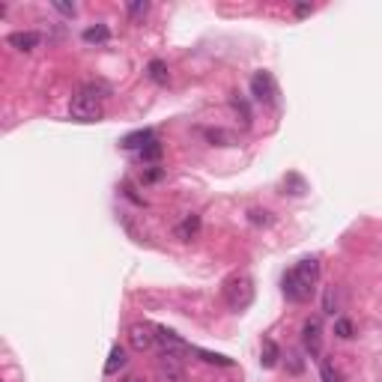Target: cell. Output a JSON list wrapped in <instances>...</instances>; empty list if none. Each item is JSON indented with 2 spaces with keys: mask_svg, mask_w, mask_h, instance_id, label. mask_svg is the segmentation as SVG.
<instances>
[{
  "mask_svg": "<svg viewBox=\"0 0 382 382\" xmlns=\"http://www.w3.org/2000/svg\"><path fill=\"white\" fill-rule=\"evenodd\" d=\"M156 326L149 323H135L132 329H128V344H132V349H138V353H147V349L156 347Z\"/></svg>",
  "mask_w": 382,
  "mask_h": 382,
  "instance_id": "5",
  "label": "cell"
},
{
  "mask_svg": "<svg viewBox=\"0 0 382 382\" xmlns=\"http://www.w3.org/2000/svg\"><path fill=\"white\" fill-rule=\"evenodd\" d=\"M191 353L200 356V361H206V365H218V367H230L233 361H230L227 356H218V353H206V349H200V347H191Z\"/></svg>",
  "mask_w": 382,
  "mask_h": 382,
  "instance_id": "13",
  "label": "cell"
},
{
  "mask_svg": "<svg viewBox=\"0 0 382 382\" xmlns=\"http://www.w3.org/2000/svg\"><path fill=\"white\" fill-rule=\"evenodd\" d=\"M197 230H200V215H185V218L176 224L174 233H176L179 242H191V239L197 236Z\"/></svg>",
  "mask_w": 382,
  "mask_h": 382,
  "instance_id": "9",
  "label": "cell"
},
{
  "mask_svg": "<svg viewBox=\"0 0 382 382\" xmlns=\"http://www.w3.org/2000/svg\"><path fill=\"white\" fill-rule=\"evenodd\" d=\"M105 99H108V90L102 84H84L72 96L69 114H72V119H78V123H96V119L105 117Z\"/></svg>",
  "mask_w": 382,
  "mask_h": 382,
  "instance_id": "2",
  "label": "cell"
},
{
  "mask_svg": "<svg viewBox=\"0 0 382 382\" xmlns=\"http://www.w3.org/2000/svg\"><path fill=\"white\" fill-rule=\"evenodd\" d=\"M126 9H128V15H132V18H144L149 13V3H147V0H135V3H128Z\"/></svg>",
  "mask_w": 382,
  "mask_h": 382,
  "instance_id": "18",
  "label": "cell"
},
{
  "mask_svg": "<svg viewBox=\"0 0 382 382\" xmlns=\"http://www.w3.org/2000/svg\"><path fill=\"white\" fill-rule=\"evenodd\" d=\"M147 75H149V81H156V84H167V63L165 60H153V63L147 66Z\"/></svg>",
  "mask_w": 382,
  "mask_h": 382,
  "instance_id": "14",
  "label": "cell"
},
{
  "mask_svg": "<svg viewBox=\"0 0 382 382\" xmlns=\"http://www.w3.org/2000/svg\"><path fill=\"white\" fill-rule=\"evenodd\" d=\"M108 39H110L108 24H96V27L84 30V42H90V45H102V42H108Z\"/></svg>",
  "mask_w": 382,
  "mask_h": 382,
  "instance_id": "12",
  "label": "cell"
},
{
  "mask_svg": "<svg viewBox=\"0 0 382 382\" xmlns=\"http://www.w3.org/2000/svg\"><path fill=\"white\" fill-rule=\"evenodd\" d=\"M319 374H323V382H340V374L331 367V361L319 358Z\"/></svg>",
  "mask_w": 382,
  "mask_h": 382,
  "instance_id": "17",
  "label": "cell"
},
{
  "mask_svg": "<svg viewBox=\"0 0 382 382\" xmlns=\"http://www.w3.org/2000/svg\"><path fill=\"white\" fill-rule=\"evenodd\" d=\"M54 9L63 15H75V6H69V3H54Z\"/></svg>",
  "mask_w": 382,
  "mask_h": 382,
  "instance_id": "20",
  "label": "cell"
},
{
  "mask_svg": "<svg viewBox=\"0 0 382 382\" xmlns=\"http://www.w3.org/2000/svg\"><path fill=\"white\" fill-rule=\"evenodd\" d=\"M165 176V170H147V174H144V183H156V179H162Z\"/></svg>",
  "mask_w": 382,
  "mask_h": 382,
  "instance_id": "19",
  "label": "cell"
},
{
  "mask_svg": "<svg viewBox=\"0 0 382 382\" xmlns=\"http://www.w3.org/2000/svg\"><path fill=\"white\" fill-rule=\"evenodd\" d=\"M353 323H349V319L347 317H340V319H335V335L340 338V340H349V338H353Z\"/></svg>",
  "mask_w": 382,
  "mask_h": 382,
  "instance_id": "16",
  "label": "cell"
},
{
  "mask_svg": "<svg viewBox=\"0 0 382 382\" xmlns=\"http://www.w3.org/2000/svg\"><path fill=\"white\" fill-rule=\"evenodd\" d=\"M310 13H314V6H308V3L296 6V15H299V18H305V15H310Z\"/></svg>",
  "mask_w": 382,
  "mask_h": 382,
  "instance_id": "21",
  "label": "cell"
},
{
  "mask_svg": "<svg viewBox=\"0 0 382 382\" xmlns=\"http://www.w3.org/2000/svg\"><path fill=\"white\" fill-rule=\"evenodd\" d=\"M6 42L18 48V51H33V48L39 45V33H33V30H18V33H9Z\"/></svg>",
  "mask_w": 382,
  "mask_h": 382,
  "instance_id": "7",
  "label": "cell"
},
{
  "mask_svg": "<svg viewBox=\"0 0 382 382\" xmlns=\"http://www.w3.org/2000/svg\"><path fill=\"white\" fill-rule=\"evenodd\" d=\"M317 284H319V263L314 257H305V260H299L293 269L284 272L281 290H284L287 301L301 305V301H310V296L317 293Z\"/></svg>",
  "mask_w": 382,
  "mask_h": 382,
  "instance_id": "1",
  "label": "cell"
},
{
  "mask_svg": "<svg viewBox=\"0 0 382 382\" xmlns=\"http://www.w3.org/2000/svg\"><path fill=\"white\" fill-rule=\"evenodd\" d=\"M149 140H156V135H153V128H138V132H132V135H126L123 140H119V147L123 149H144Z\"/></svg>",
  "mask_w": 382,
  "mask_h": 382,
  "instance_id": "8",
  "label": "cell"
},
{
  "mask_svg": "<svg viewBox=\"0 0 382 382\" xmlns=\"http://www.w3.org/2000/svg\"><path fill=\"white\" fill-rule=\"evenodd\" d=\"M119 382H144V379H138V376H126V379H119Z\"/></svg>",
  "mask_w": 382,
  "mask_h": 382,
  "instance_id": "23",
  "label": "cell"
},
{
  "mask_svg": "<svg viewBox=\"0 0 382 382\" xmlns=\"http://www.w3.org/2000/svg\"><path fill=\"white\" fill-rule=\"evenodd\" d=\"M221 293H224V301L230 310H245L251 301H254V281L245 272H236L224 281V287H221Z\"/></svg>",
  "mask_w": 382,
  "mask_h": 382,
  "instance_id": "3",
  "label": "cell"
},
{
  "mask_svg": "<svg viewBox=\"0 0 382 382\" xmlns=\"http://www.w3.org/2000/svg\"><path fill=\"white\" fill-rule=\"evenodd\" d=\"M126 349L119 347V344H114L110 347V356H108V361H105V376H114L117 370H123L126 367Z\"/></svg>",
  "mask_w": 382,
  "mask_h": 382,
  "instance_id": "10",
  "label": "cell"
},
{
  "mask_svg": "<svg viewBox=\"0 0 382 382\" xmlns=\"http://www.w3.org/2000/svg\"><path fill=\"white\" fill-rule=\"evenodd\" d=\"M251 96H254V102H260V105H275L278 102L275 78L269 72H254V78H251Z\"/></svg>",
  "mask_w": 382,
  "mask_h": 382,
  "instance_id": "4",
  "label": "cell"
},
{
  "mask_svg": "<svg viewBox=\"0 0 382 382\" xmlns=\"http://www.w3.org/2000/svg\"><path fill=\"white\" fill-rule=\"evenodd\" d=\"M206 138L209 140H227V144H230V135H224V132H206Z\"/></svg>",
  "mask_w": 382,
  "mask_h": 382,
  "instance_id": "22",
  "label": "cell"
},
{
  "mask_svg": "<svg viewBox=\"0 0 382 382\" xmlns=\"http://www.w3.org/2000/svg\"><path fill=\"white\" fill-rule=\"evenodd\" d=\"M278 358H281L278 344H275L272 338H263V349H260V365H263V367H275Z\"/></svg>",
  "mask_w": 382,
  "mask_h": 382,
  "instance_id": "11",
  "label": "cell"
},
{
  "mask_svg": "<svg viewBox=\"0 0 382 382\" xmlns=\"http://www.w3.org/2000/svg\"><path fill=\"white\" fill-rule=\"evenodd\" d=\"M140 162H158V158H162V144H158V140H149V144L144 147V149H140Z\"/></svg>",
  "mask_w": 382,
  "mask_h": 382,
  "instance_id": "15",
  "label": "cell"
},
{
  "mask_svg": "<svg viewBox=\"0 0 382 382\" xmlns=\"http://www.w3.org/2000/svg\"><path fill=\"white\" fill-rule=\"evenodd\" d=\"M301 344H305V349L310 356L319 358V353H323V326H319L317 317L301 326Z\"/></svg>",
  "mask_w": 382,
  "mask_h": 382,
  "instance_id": "6",
  "label": "cell"
}]
</instances>
